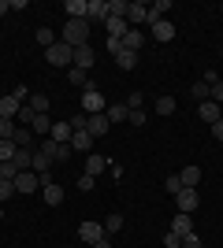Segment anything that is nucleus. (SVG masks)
<instances>
[{"mask_svg": "<svg viewBox=\"0 0 223 248\" xmlns=\"http://www.w3.org/2000/svg\"><path fill=\"white\" fill-rule=\"evenodd\" d=\"M64 45H71V48L89 45V22H86V19H67V26H64Z\"/></svg>", "mask_w": 223, "mask_h": 248, "instance_id": "obj_1", "label": "nucleus"}, {"mask_svg": "<svg viewBox=\"0 0 223 248\" xmlns=\"http://www.w3.org/2000/svg\"><path fill=\"white\" fill-rule=\"evenodd\" d=\"M45 60H49V67H71L74 63V48L64 41H56L52 48H45Z\"/></svg>", "mask_w": 223, "mask_h": 248, "instance_id": "obj_2", "label": "nucleus"}, {"mask_svg": "<svg viewBox=\"0 0 223 248\" xmlns=\"http://www.w3.org/2000/svg\"><path fill=\"white\" fill-rule=\"evenodd\" d=\"M104 93H101V89H97V85H89V89H86L82 93V115H104Z\"/></svg>", "mask_w": 223, "mask_h": 248, "instance_id": "obj_3", "label": "nucleus"}, {"mask_svg": "<svg viewBox=\"0 0 223 248\" xmlns=\"http://www.w3.org/2000/svg\"><path fill=\"white\" fill-rule=\"evenodd\" d=\"M145 22H149V4H141V0H130V8H127V26L141 30Z\"/></svg>", "mask_w": 223, "mask_h": 248, "instance_id": "obj_4", "label": "nucleus"}, {"mask_svg": "<svg viewBox=\"0 0 223 248\" xmlns=\"http://www.w3.org/2000/svg\"><path fill=\"white\" fill-rule=\"evenodd\" d=\"M175 204H179L182 215H193L197 204H201V193H197V189H182V193H175Z\"/></svg>", "mask_w": 223, "mask_h": 248, "instance_id": "obj_5", "label": "nucleus"}, {"mask_svg": "<svg viewBox=\"0 0 223 248\" xmlns=\"http://www.w3.org/2000/svg\"><path fill=\"white\" fill-rule=\"evenodd\" d=\"M149 33H153V41H175V22L171 19H160V22H153V26H149Z\"/></svg>", "mask_w": 223, "mask_h": 248, "instance_id": "obj_6", "label": "nucleus"}, {"mask_svg": "<svg viewBox=\"0 0 223 248\" xmlns=\"http://www.w3.org/2000/svg\"><path fill=\"white\" fill-rule=\"evenodd\" d=\"M78 237H82L86 245H97V241L104 237V222H89V218H86L82 226H78Z\"/></svg>", "mask_w": 223, "mask_h": 248, "instance_id": "obj_7", "label": "nucleus"}, {"mask_svg": "<svg viewBox=\"0 0 223 248\" xmlns=\"http://www.w3.org/2000/svg\"><path fill=\"white\" fill-rule=\"evenodd\" d=\"M45 152H49V155H52V163H67V159H71V155H74V148L71 145H56V141H52V137H49V141H45Z\"/></svg>", "mask_w": 223, "mask_h": 248, "instance_id": "obj_8", "label": "nucleus"}, {"mask_svg": "<svg viewBox=\"0 0 223 248\" xmlns=\"http://www.w3.org/2000/svg\"><path fill=\"white\" fill-rule=\"evenodd\" d=\"M104 170H108V155H101V152H89V155H86V170H82V174L97 178V174H104Z\"/></svg>", "mask_w": 223, "mask_h": 248, "instance_id": "obj_9", "label": "nucleus"}, {"mask_svg": "<svg viewBox=\"0 0 223 248\" xmlns=\"http://www.w3.org/2000/svg\"><path fill=\"white\" fill-rule=\"evenodd\" d=\"M34 189H41V174H34V170H22L15 178V193H34Z\"/></svg>", "mask_w": 223, "mask_h": 248, "instance_id": "obj_10", "label": "nucleus"}, {"mask_svg": "<svg viewBox=\"0 0 223 248\" xmlns=\"http://www.w3.org/2000/svg\"><path fill=\"white\" fill-rule=\"evenodd\" d=\"M41 197H45V204H49V207H60V204H64V186H56L52 178H49V182L41 186Z\"/></svg>", "mask_w": 223, "mask_h": 248, "instance_id": "obj_11", "label": "nucleus"}, {"mask_svg": "<svg viewBox=\"0 0 223 248\" xmlns=\"http://www.w3.org/2000/svg\"><path fill=\"white\" fill-rule=\"evenodd\" d=\"M93 60H97V52L89 48V45H78V48H74V63H71V67H78V71H89V67H93Z\"/></svg>", "mask_w": 223, "mask_h": 248, "instance_id": "obj_12", "label": "nucleus"}, {"mask_svg": "<svg viewBox=\"0 0 223 248\" xmlns=\"http://www.w3.org/2000/svg\"><path fill=\"white\" fill-rule=\"evenodd\" d=\"M19 108H22V100H19L15 93L0 96V119H11V123H15V115H19Z\"/></svg>", "mask_w": 223, "mask_h": 248, "instance_id": "obj_13", "label": "nucleus"}, {"mask_svg": "<svg viewBox=\"0 0 223 248\" xmlns=\"http://www.w3.org/2000/svg\"><path fill=\"white\" fill-rule=\"evenodd\" d=\"M86 130H89V137H104L108 130H112V123H108V115H89V119H86Z\"/></svg>", "mask_w": 223, "mask_h": 248, "instance_id": "obj_14", "label": "nucleus"}, {"mask_svg": "<svg viewBox=\"0 0 223 248\" xmlns=\"http://www.w3.org/2000/svg\"><path fill=\"white\" fill-rule=\"evenodd\" d=\"M86 22H108V0H89Z\"/></svg>", "mask_w": 223, "mask_h": 248, "instance_id": "obj_15", "label": "nucleus"}, {"mask_svg": "<svg viewBox=\"0 0 223 248\" xmlns=\"http://www.w3.org/2000/svg\"><path fill=\"white\" fill-rule=\"evenodd\" d=\"M71 148H74V152H86V155L93 152V137H89V130H74V134H71Z\"/></svg>", "mask_w": 223, "mask_h": 248, "instance_id": "obj_16", "label": "nucleus"}, {"mask_svg": "<svg viewBox=\"0 0 223 248\" xmlns=\"http://www.w3.org/2000/svg\"><path fill=\"white\" fill-rule=\"evenodd\" d=\"M197 115H201V123H208V126L220 123V104L216 100H201L197 104Z\"/></svg>", "mask_w": 223, "mask_h": 248, "instance_id": "obj_17", "label": "nucleus"}, {"mask_svg": "<svg viewBox=\"0 0 223 248\" xmlns=\"http://www.w3.org/2000/svg\"><path fill=\"white\" fill-rule=\"evenodd\" d=\"M104 30H108V37H112V41H123V37H127V19H112V15H108V22H104Z\"/></svg>", "mask_w": 223, "mask_h": 248, "instance_id": "obj_18", "label": "nucleus"}, {"mask_svg": "<svg viewBox=\"0 0 223 248\" xmlns=\"http://www.w3.org/2000/svg\"><path fill=\"white\" fill-rule=\"evenodd\" d=\"M179 178H182V189H197L201 186V167H182Z\"/></svg>", "mask_w": 223, "mask_h": 248, "instance_id": "obj_19", "label": "nucleus"}, {"mask_svg": "<svg viewBox=\"0 0 223 248\" xmlns=\"http://www.w3.org/2000/svg\"><path fill=\"white\" fill-rule=\"evenodd\" d=\"M171 233H179V237L193 233V218H190V215H182V211H179V215L171 218Z\"/></svg>", "mask_w": 223, "mask_h": 248, "instance_id": "obj_20", "label": "nucleus"}, {"mask_svg": "<svg viewBox=\"0 0 223 248\" xmlns=\"http://www.w3.org/2000/svg\"><path fill=\"white\" fill-rule=\"evenodd\" d=\"M71 134H74L71 123H52V134H49V137H52L56 145H71Z\"/></svg>", "mask_w": 223, "mask_h": 248, "instance_id": "obj_21", "label": "nucleus"}, {"mask_svg": "<svg viewBox=\"0 0 223 248\" xmlns=\"http://www.w3.org/2000/svg\"><path fill=\"white\" fill-rule=\"evenodd\" d=\"M104 115H108V123H127V119H130V108H127V104H108Z\"/></svg>", "mask_w": 223, "mask_h": 248, "instance_id": "obj_22", "label": "nucleus"}, {"mask_svg": "<svg viewBox=\"0 0 223 248\" xmlns=\"http://www.w3.org/2000/svg\"><path fill=\"white\" fill-rule=\"evenodd\" d=\"M141 41H145V33L130 26V30H127V37H123V48H127V52H141Z\"/></svg>", "mask_w": 223, "mask_h": 248, "instance_id": "obj_23", "label": "nucleus"}, {"mask_svg": "<svg viewBox=\"0 0 223 248\" xmlns=\"http://www.w3.org/2000/svg\"><path fill=\"white\" fill-rule=\"evenodd\" d=\"M86 8H89V0H67L64 4L67 19H86Z\"/></svg>", "mask_w": 223, "mask_h": 248, "instance_id": "obj_24", "label": "nucleus"}, {"mask_svg": "<svg viewBox=\"0 0 223 248\" xmlns=\"http://www.w3.org/2000/svg\"><path fill=\"white\" fill-rule=\"evenodd\" d=\"M15 148H34V130H26V126H15Z\"/></svg>", "mask_w": 223, "mask_h": 248, "instance_id": "obj_25", "label": "nucleus"}, {"mask_svg": "<svg viewBox=\"0 0 223 248\" xmlns=\"http://www.w3.org/2000/svg\"><path fill=\"white\" fill-rule=\"evenodd\" d=\"M164 11H171V4H168V0H156V4H149V22H145V26L160 22V19H164Z\"/></svg>", "mask_w": 223, "mask_h": 248, "instance_id": "obj_26", "label": "nucleus"}, {"mask_svg": "<svg viewBox=\"0 0 223 248\" xmlns=\"http://www.w3.org/2000/svg\"><path fill=\"white\" fill-rule=\"evenodd\" d=\"M116 63L123 67V71H134V67H138V52H127V48H123V52L116 56Z\"/></svg>", "mask_w": 223, "mask_h": 248, "instance_id": "obj_27", "label": "nucleus"}, {"mask_svg": "<svg viewBox=\"0 0 223 248\" xmlns=\"http://www.w3.org/2000/svg\"><path fill=\"white\" fill-rule=\"evenodd\" d=\"M49 104H52V100H49L45 93H34V96H30V108H34L37 115H49Z\"/></svg>", "mask_w": 223, "mask_h": 248, "instance_id": "obj_28", "label": "nucleus"}, {"mask_svg": "<svg viewBox=\"0 0 223 248\" xmlns=\"http://www.w3.org/2000/svg\"><path fill=\"white\" fill-rule=\"evenodd\" d=\"M19 174H22V170L15 167V159H4V163H0V178H8V182H15Z\"/></svg>", "mask_w": 223, "mask_h": 248, "instance_id": "obj_29", "label": "nucleus"}, {"mask_svg": "<svg viewBox=\"0 0 223 248\" xmlns=\"http://www.w3.org/2000/svg\"><path fill=\"white\" fill-rule=\"evenodd\" d=\"M15 119H19V126H34V119H37V111H34L30 104H22V108H19V115H15Z\"/></svg>", "mask_w": 223, "mask_h": 248, "instance_id": "obj_30", "label": "nucleus"}, {"mask_svg": "<svg viewBox=\"0 0 223 248\" xmlns=\"http://www.w3.org/2000/svg\"><path fill=\"white\" fill-rule=\"evenodd\" d=\"M123 230V215H108L104 218V237H112V233H119Z\"/></svg>", "mask_w": 223, "mask_h": 248, "instance_id": "obj_31", "label": "nucleus"}, {"mask_svg": "<svg viewBox=\"0 0 223 248\" xmlns=\"http://www.w3.org/2000/svg\"><path fill=\"white\" fill-rule=\"evenodd\" d=\"M67 82H71V85H82V89H89V78H86V71H78V67H71V71H67Z\"/></svg>", "mask_w": 223, "mask_h": 248, "instance_id": "obj_32", "label": "nucleus"}, {"mask_svg": "<svg viewBox=\"0 0 223 248\" xmlns=\"http://www.w3.org/2000/svg\"><path fill=\"white\" fill-rule=\"evenodd\" d=\"M37 45H41V48H52V45H56V33L49 30V26H41V30H37Z\"/></svg>", "mask_w": 223, "mask_h": 248, "instance_id": "obj_33", "label": "nucleus"}, {"mask_svg": "<svg viewBox=\"0 0 223 248\" xmlns=\"http://www.w3.org/2000/svg\"><path fill=\"white\" fill-rule=\"evenodd\" d=\"M34 134H52V119H49V115H37V119H34Z\"/></svg>", "mask_w": 223, "mask_h": 248, "instance_id": "obj_34", "label": "nucleus"}, {"mask_svg": "<svg viewBox=\"0 0 223 248\" xmlns=\"http://www.w3.org/2000/svg\"><path fill=\"white\" fill-rule=\"evenodd\" d=\"M156 115H175V96H160L156 100Z\"/></svg>", "mask_w": 223, "mask_h": 248, "instance_id": "obj_35", "label": "nucleus"}, {"mask_svg": "<svg viewBox=\"0 0 223 248\" xmlns=\"http://www.w3.org/2000/svg\"><path fill=\"white\" fill-rule=\"evenodd\" d=\"M15 137V123L11 119H0V141H11Z\"/></svg>", "mask_w": 223, "mask_h": 248, "instance_id": "obj_36", "label": "nucleus"}, {"mask_svg": "<svg viewBox=\"0 0 223 248\" xmlns=\"http://www.w3.org/2000/svg\"><path fill=\"white\" fill-rule=\"evenodd\" d=\"M164 189H168L171 197H175V193H182V178H179V174H168V182H164Z\"/></svg>", "mask_w": 223, "mask_h": 248, "instance_id": "obj_37", "label": "nucleus"}, {"mask_svg": "<svg viewBox=\"0 0 223 248\" xmlns=\"http://www.w3.org/2000/svg\"><path fill=\"white\" fill-rule=\"evenodd\" d=\"M208 93H212V85H208V82H197V85H193V96H197V104L208 100Z\"/></svg>", "mask_w": 223, "mask_h": 248, "instance_id": "obj_38", "label": "nucleus"}, {"mask_svg": "<svg viewBox=\"0 0 223 248\" xmlns=\"http://www.w3.org/2000/svg\"><path fill=\"white\" fill-rule=\"evenodd\" d=\"M11 193H15V182H8V178H0V204H4V200H8Z\"/></svg>", "mask_w": 223, "mask_h": 248, "instance_id": "obj_39", "label": "nucleus"}, {"mask_svg": "<svg viewBox=\"0 0 223 248\" xmlns=\"http://www.w3.org/2000/svg\"><path fill=\"white\" fill-rule=\"evenodd\" d=\"M11 155H15V141H0V163L11 159Z\"/></svg>", "mask_w": 223, "mask_h": 248, "instance_id": "obj_40", "label": "nucleus"}, {"mask_svg": "<svg viewBox=\"0 0 223 248\" xmlns=\"http://www.w3.org/2000/svg\"><path fill=\"white\" fill-rule=\"evenodd\" d=\"M141 100H145V96H141V93H130V96H127V100H123V104H127L130 111H141Z\"/></svg>", "mask_w": 223, "mask_h": 248, "instance_id": "obj_41", "label": "nucleus"}, {"mask_svg": "<svg viewBox=\"0 0 223 248\" xmlns=\"http://www.w3.org/2000/svg\"><path fill=\"white\" fill-rule=\"evenodd\" d=\"M164 248H182V237H179V233H171V230H168V237H164Z\"/></svg>", "mask_w": 223, "mask_h": 248, "instance_id": "obj_42", "label": "nucleus"}, {"mask_svg": "<svg viewBox=\"0 0 223 248\" xmlns=\"http://www.w3.org/2000/svg\"><path fill=\"white\" fill-rule=\"evenodd\" d=\"M93 186H97V178H89V174H82V178H78V189H82V193H89Z\"/></svg>", "mask_w": 223, "mask_h": 248, "instance_id": "obj_43", "label": "nucleus"}, {"mask_svg": "<svg viewBox=\"0 0 223 248\" xmlns=\"http://www.w3.org/2000/svg\"><path fill=\"white\" fill-rule=\"evenodd\" d=\"M182 248H201V237H197V233H186V237H182Z\"/></svg>", "mask_w": 223, "mask_h": 248, "instance_id": "obj_44", "label": "nucleus"}, {"mask_svg": "<svg viewBox=\"0 0 223 248\" xmlns=\"http://www.w3.org/2000/svg\"><path fill=\"white\" fill-rule=\"evenodd\" d=\"M208 100H216V104H223V82H216V85H212V93H208Z\"/></svg>", "mask_w": 223, "mask_h": 248, "instance_id": "obj_45", "label": "nucleus"}, {"mask_svg": "<svg viewBox=\"0 0 223 248\" xmlns=\"http://www.w3.org/2000/svg\"><path fill=\"white\" fill-rule=\"evenodd\" d=\"M127 123H130V126H145V111H130Z\"/></svg>", "mask_w": 223, "mask_h": 248, "instance_id": "obj_46", "label": "nucleus"}, {"mask_svg": "<svg viewBox=\"0 0 223 248\" xmlns=\"http://www.w3.org/2000/svg\"><path fill=\"white\" fill-rule=\"evenodd\" d=\"M108 52H112V60H116L119 52H123V41H112V37H108Z\"/></svg>", "mask_w": 223, "mask_h": 248, "instance_id": "obj_47", "label": "nucleus"}, {"mask_svg": "<svg viewBox=\"0 0 223 248\" xmlns=\"http://www.w3.org/2000/svg\"><path fill=\"white\" fill-rule=\"evenodd\" d=\"M212 137H216V141H223V119H220V123H212Z\"/></svg>", "mask_w": 223, "mask_h": 248, "instance_id": "obj_48", "label": "nucleus"}, {"mask_svg": "<svg viewBox=\"0 0 223 248\" xmlns=\"http://www.w3.org/2000/svg\"><path fill=\"white\" fill-rule=\"evenodd\" d=\"M8 11H11V0H0V19H4Z\"/></svg>", "mask_w": 223, "mask_h": 248, "instance_id": "obj_49", "label": "nucleus"}, {"mask_svg": "<svg viewBox=\"0 0 223 248\" xmlns=\"http://www.w3.org/2000/svg\"><path fill=\"white\" fill-rule=\"evenodd\" d=\"M89 248H112V241H108V237H101L97 245H89Z\"/></svg>", "mask_w": 223, "mask_h": 248, "instance_id": "obj_50", "label": "nucleus"}, {"mask_svg": "<svg viewBox=\"0 0 223 248\" xmlns=\"http://www.w3.org/2000/svg\"><path fill=\"white\" fill-rule=\"evenodd\" d=\"M220 119H223V104H220Z\"/></svg>", "mask_w": 223, "mask_h": 248, "instance_id": "obj_51", "label": "nucleus"}, {"mask_svg": "<svg viewBox=\"0 0 223 248\" xmlns=\"http://www.w3.org/2000/svg\"><path fill=\"white\" fill-rule=\"evenodd\" d=\"M0 218H4V207H0Z\"/></svg>", "mask_w": 223, "mask_h": 248, "instance_id": "obj_52", "label": "nucleus"}, {"mask_svg": "<svg viewBox=\"0 0 223 248\" xmlns=\"http://www.w3.org/2000/svg\"><path fill=\"white\" fill-rule=\"evenodd\" d=\"M220 11H223V4H220Z\"/></svg>", "mask_w": 223, "mask_h": 248, "instance_id": "obj_53", "label": "nucleus"}]
</instances>
